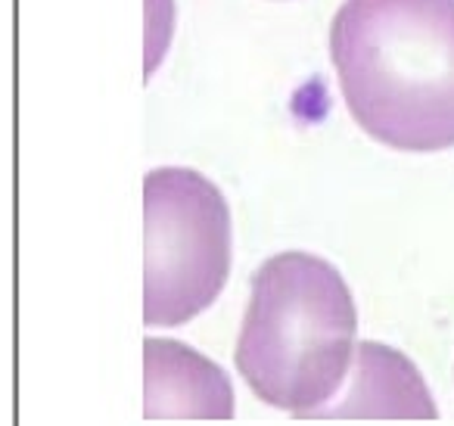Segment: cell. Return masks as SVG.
<instances>
[{"label": "cell", "instance_id": "cell-5", "mask_svg": "<svg viewBox=\"0 0 454 426\" xmlns=\"http://www.w3.org/2000/svg\"><path fill=\"white\" fill-rule=\"evenodd\" d=\"M433 395L408 355L383 343L355 349V367L340 405L317 407L305 420H435Z\"/></svg>", "mask_w": 454, "mask_h": 426}, {"label": "cell", "instance_id": "cell-1", "mask_svg": "<svg viewBox=\"0 0 454 426\" xmlns=\"http://www.w3.org/2000/svg\"><path fill=\"white\" fill-rule=\"evenodd\" d=\"M330 57L371 138L411 153L454 146V0H342Z\"/></svg>", "mask_w": 454, "mask_h": 426}, {"label": "cell", "instance_id": "cell-3", "mask_svg": "<svg viewBox=\"0 0 454 426\" xmlns=\"http://www.w3.org/2000/svg\"><path fill=\"white\" fill-rule=\"evenodd\" d=\"M231 274V206L184 165L144 178V324L177 327L206 312Z\"/></svg>", "mask_w": 454, "mask_h": 426}, {"label": "cell", "instance_id": "cell-4", "mask_svg": "<svg viewBox=\"0 0 454 426\" xmlns=\"http://www.w3.org/2000/svg\"><path fill=\"white\" fill-rule=\"evenodd\" d=\"M146 420H231L234 389L206 355L177 339H144Z\"/></svg>", "mask_w": 454, "mask_h": 426}, {"label": "cell", "instance_id": "cell-2", "mask_svg": "<svg viewBox=\"0 0 454 426\" xmlns=\"http://www.w3.org/2000/svg\"><path fill=\"white\" fill-rule=\"evenodd\" d=\"M355 333L358 312L336 264L302 249L278 252L253 274L234 361L265 405L305 420L346 383Z\"/></svg>", "mask_w": 454, "mask_h": 426}]
</instances>
